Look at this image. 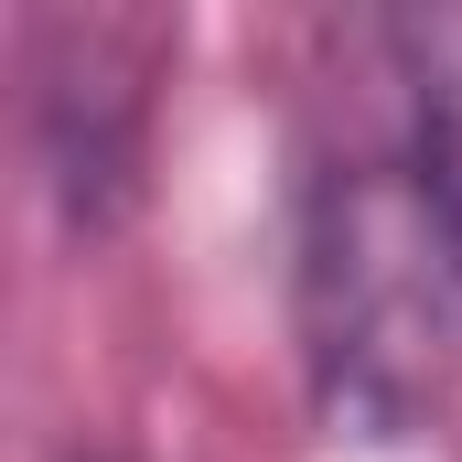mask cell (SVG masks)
Instances as JSON below:
<instances>
[{"instance_id": "6da1fadb", "label": "cell", "mask_w": 462, "mask_h": 462, "mask_svg": "<svg viewBox=\"0 0 462 462\" xmlns=\"http://www.w3.org/2000/svg\"><path fill=\"white\" fill-rule=\"evenodd\" d=\"M301 365L355 441H462V151L409 129L301 194Z\"/></svg>"}, {"instance_id": "7a4b0ae2", "label": "cell", "mask_w": 462, "mask_h": 462, "mask_svg": "<svg viewBox=\"0 0 462 462\" xmlns=\"http://www.w3.org/2000/svg\"><path fill=\"white\" fill-rule=\"evenodd\" d=\"M376 43H387V65H398V87H409V129H430V140L462 151V0L452 11H398V22H376Z\"/></svg>"}]
</instances>
